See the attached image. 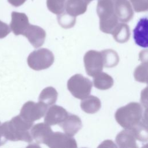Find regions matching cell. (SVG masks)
Here are the masks:
<instances>
[{
  "label": "cell",
  "instance_id": "cell-1",
  "mask_svg": "<svg viewBox=\"0 0 148 148\" xmlns=\"http://www.w3.org/2000/svg\"><path fill=\"white\" fill-rule=\"evenodd\" d=\"M143 109L137 102H131L119 108L115 113L116 121L124 128L130 129L141 121Z\"/></svg>",
  "mask_w": 148,
  "mask_h": 148
},
{
  "label": "cell",
  "instance_id": "cell-2",
  "mask_svg": "<svg viewBox=\"0 0 148 148\" xmlns=\"http://www.w3.org/2000/svg\"><path fill=\"white\" fill-rule=\"evenodd\" d=\"M92 83L90 80L80 74H76L68 80L67 87L74 97L83 99L90 95Z\"/></svg>",
  "mask_w": 148,
  "mask_h": 148
},
{
  "label": "cell",
  "instance_id": "cell-3",
  "mask_svg": "<svg viewBox=\"0 0 148 148\" xmlns=\"http://www.w3.org/2000/svg\"><path fill=\"white\" fill-rule=\"evenodd\" d=\"M54 57L49 49L42 48L32 52L28 58L30 68L35 71H40L49 68L54 62Z\"/></svg>",
  "mask_w": 148,
  "mask_h": 148
},
{
  "label": "cell",
  "instance_id": "cell-4",
  "mask_svg": "<svg viewBox=\"0 0 148 148\" xmlns=\"http://www.w3.org/2000/svg\"><path fill=\"white\" fill-rule=\"evenodd\" d=\"M84 63L87 73L94 77L102 72L103 67L101 53L95 50L88 51L84 56Z\"/></svg>",
  "mask_w": 148,
  "mask_h": 148
},
{
  "label": "cell",
  "instance_id": "cell-5",
  "mask_svg": "<svg viewBox=\"0 0 148 148\" xmlns=\"http://www.w3.org/2000/svg\"><path fill=\"white\" fill-rule=\"evenodd\" d=\"M47 110V106L42 102L35 103L29 101L23 106L21 115L26 120L33 122L43 117Z\"/></svg>",
  "mask_w": 148,
  "mask_h": 148
},
{
  "label": "cell",
  "instance_id": "cell-6",
  "mask_svg": "<svg viewBox=\"0 0 148 148\" xmlns=\"http://www.w3.org/2000/svg\"><path fill=\"white\" fill-rule=\"evenodd\" d=\"M45 144L51 148L77 147L76 141L72 136L60 132H53Z\"/></svg>",
  "mask_w": 148,
  "mask_h": 148
},
{
  "label": "cell",
  "instance_id": "cell-7",
  "mask_svg": "<svg viewBox=\"0 0 148 148\" xmlns=\"http://www.w3.org/2000/svg\"><path fill=\"white\" fill-rule=\"evenodd\" d=\"M134 39L136 45L142 47L148 46V20L147 17L141 18L133 30Z\"/></svg>",
  "mask_w": 148,
  "mask_h": 148
},
{
  "label": "cell",
  "instance_id": "cell-8",
  "mask_svg": "<svg viewBox=\"0 0 148 148\" xmlns=\"http://www.w3.org/2000/svg\"><path fill=\"white\" fill-rule=\"evenodd\" d=\"M67 111L58 105H53L47 110L45 116V123L48 125L59 124L68 115Z\"/></svg>",
  "mask_w": 148,
  "mask_h": 148
},
{
  "label": "cell",
  "instance_id": "cell-9",
  "mask_svg": "<svg viewBox=\"0 0 148 148\" xmlns=\"http://www.w3.org/2000/svg\"><path fill=\"white\" fill-rule=\"evenodd\" d=\"M59 125L66 134L71 136L75 135L82 127V123L80 117L72 114H68Z\"/></svg>",
  "mask_w": 148,
  "mask_h": 148
},
{
  "label": "cell",
  "instance_id": "cell-10",
  "mask_svg": "<svg viewBox=\"0 0 148 148\" xmlns=\"http://www.w3.org/2000/svg\"><path fill=\"white\" fill-rule=\"evenodd\" d=\"M35 48L42 46L45 40L46 32L40 27L30 25L24 34Z\"/></svg>",
  "mask_w": 148,
  "mask_h": 148
},
{
  "label": "cell",
  "instance_id": "cell-11",
  "mask_svg": "<svg viewBox=\"0 0 148 148\" xmlns=\"http://www.w3.org/2000/svg\"><path fill=\"white\" fill-rule=\"evenodd\" d=\"M31 136L38 143L45 144L46 140L53 133L50 125L46 123H40L35 124L31 129Z\"/></svg>",
  "mask_w": 148,
  "mask_h": 148
},
{
  "label": "cell",
  "instance_id": "cell-12",
  "mask_svg": "<svg viewBox=\"0 0 148 148\" xmlns=\"http://www.w3.org/2000/svg\"><path fill=\"white\" fill-rule=\"evenodd\" d=\"M136 138L132 129H125L116 137V142L121 148H136Z\"/></svg>",
  "mask_w": 148,
  "mask_h": 148
},
{
  "label": "cell",
  "instance_id": "cell-13",
  "mask_svg": "<svg viewBox=\"0 0 148 148\" xmlns=\"http://www.w3.org/2000/svg\"><path fill=\"white\" fill-rule=\"evenodd\" d=\"M80 106L84 112L93 114L100 109L101 103L100 99L97 97L88 95L82 99L80 103Z\"/></svg>",
  "mask_w": 148,
  "mask_h": 148
},
{
  "label": "cell",
  "instance_id": "cell-14",
  "mask_svg": "<svg viewBox=\"0 0 148 148\" xmlns=\"http://www.w3.org/2000/svg\"><path fill=\"white\" fill-rule=\"evenodd\" d=\"M94 86L98 89L108 90L113 85V78L105 72H101L94 76Z\"/></svg>",
  "mask_w": 148,
  "mask_h": 148
},
{
  "label": "cell",
  "instance_id": "cell-15",
  "mask_svg": "<svg viewBox=\"0 0 148 148\" xmlns=\"http://www.w3.org/2000/svg\"><path fill=\"white\" fill-rule=\"evenodd\" d=\"M28 25V18L25 14L13 13L12 27L15 34H23L24 30Z\"/></svg>",
  "mask_w": 148,
  "mask_h": 148
},
{
  "label": "cell",
  "instance_id": "cell-16",
  "mask_svg": "<svg viewBox=\"0 0 148 148\" xmlns=\"http://www.w3.org/2000/svg\"><path fill=\"white\" fill-rule=\"evenodd\" d=\"M114 40L119 43L127 42L130 37V31L127 25L121 24L117 25L112 32Z\"/></svg>",
  "mask_w": 148,
  "mask_h": 148
},
{
  "label": "cell",
  "instance_id": "cell-17",
  "mask_svg": "<svg viewBox=\"0 0 148 148\" xmlns=\"http://www.w3.org/2000/svg\"><path fill=\"white\" fill-rule=\"evenodd\" d=\"M58 92L53 87H47L44 88L39 97V101L47 106L54 104L57 99Z\"/></svg>",
  "mask_w": 148,
  "mask_h": 148
},
{
  "label": "cell",
  "instance_id": "cell-18",
  "mask_svg": "<svg viewBox=\"0 0 148 148\" xmlns=\"http://www.w3.org/2000/svg\"><path fill=\"white\" fill-rule=\"evenodd\" d=\"M103 61V66L112 68L116 66L119 61L117 53L113 50L106 49L101 51Z\"/></svg>",
  "mask_w": 148,
  "mask_h": 148
},
{
  "label": "cell",
  "instance_id": "cell-19",
  "mask_svg": "<svg viewBox=\"0 0 148 148\" xmlns=\"http://www.w3.org/2000/svg\"><path fill=\"white\" fill-rule=\"evenodd\" d=\"M131 129L132 130L136 139L141 142L147 141V127L146 123L144 124V122L140 121Z\"/></svg>",
  "mask_w": 148,
  "mask_h": 148
},
{
  "label": "cell",
  "instance_id": "cell-20",
  "mask_svg": "<svg viewBox=\"0 0 148 148\" xmlns=\"http://www.w3.org/2000/svg\"><path fill=\"white\" fill-rule=\"evenodd\" d=\"M134 77L136 81L147 83V62H143L139 65L134 71Z\"/></svg>",
  "mask_w": 148,
  "mask_h": 148
}]
</instances>
